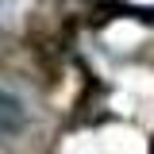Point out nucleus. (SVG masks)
<instances>
[{"mask_svg":"<svg viewBox=\"0 0 154 154\" xmlns=\"http://www.w3.org/2000/svg\"><path fill=\"white\" fill-rule=\"evenodd\" d=\"M19 123H23V108H19V100H16V96H8V93H0V135L16 131Z\"/></svg>","mask_w":154,"mask_h":154,"instance_id":"nucleus-1","label":"nucleus"},{"mask_svg":"<svg viewBox=\"0 0 154 154\" xmlns=\"http://www.w3.org/2000/svg\"><path fill=\"white\" fill-rule=\"evenodd\" d=\"M150 154H154V146H150Z\"/></svg>","mask_w":154,"mask_h":154,"instance_id":"nucleus-2","label":"nucleus"}]
</instances>
